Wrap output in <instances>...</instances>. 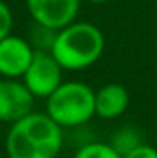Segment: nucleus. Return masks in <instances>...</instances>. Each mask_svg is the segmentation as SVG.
Here are the masks:
<instances>
[{"label":"nucleus","instance_id":"nucleus-2","mask_svg":"<svg viewBox=\"0 0 157 158\" xmlns=\"http://www.w3.org/2000/svg\"><path fill=\"white\" fill-rule=\"evenodd\" d=\"M105 39L98 26L91 22H72L56 31L50 53L63 70L78 72L92 66L104 53Z\"/></svg>","mask_w":157,"mask_h":158},{"label":"nucleus","instance_id":"nucleus-4","mask_svg":"<svg viewBox=\"0 0 157 158\" xmlns=\"http://www.w3.org/2000/svg\"><path fill=\"white\" fill-rule=\"evenodd\" d=\"M22 83L34 94V98L46 99L63 83V68L50 52L35 50L34 59L22 76Z\"/></svg>","mask_w":157,"mask_h":158},{"label":"nucleus","instance_id":"nucleus-1","mask_svg":"<svg viewBox=\"0 0 157 158\" xmlns=\"http://www.w3.org/2000/svg\"><path fill=\"white\" fill-rule=\"evenodd\" d=\"M63 149V129L46 112H30L11 123L6 136L7 158H57Z\"/></svg>","mask_w":157,"mask_h":158},{"label":"nucleus","instance_id":"nucleus-9","mask_svg":"<svg viewBox=\"0 0 157 158\" xmlns=\"http://www.w3.org/2000/svg\"><path fill=\"white\" fill-rule=\"evenodd\" d=\"M72 158H122V155L111 143L105 142H89L83 143Z\"/></svg>","mask_w":157,"mask_h":158},{"label":"nucleus","instance_id":"nucleus-10","mask_svg":"<svg viewBox=\"0 0 157 158\" xmlns=\"http://www.w3.org/2000/svg\"><path fill=\"white\" fill-rule=\"evenodd\" d=\"M109 143L117 149L120 155H124V153H128L129 149H133L135 145L142 143V140L139 138V134H135V132H133V129L124 127V129H120L117 134L113 136V140H111Z\"/></svg>","mask_w":157,"mask_h":158},{"label":"nucleus","instance_id":"nucleus-12","mask_svg":"<svg viewBox=\"0 0 157 158\" xmlns=\"http://www.w3.org/2000/svg\"><path fill=\"white\" fill-rule=\"evenodd\" d=\"M122 158H157V149L150 143H139L133 149H129L128 153H124Z\"/></svg>","mask_w":157,"mask_h":158},{"label":"nucleus","instance_id":"nucleus-3","mask_svg":"<svg viewBox=\"0 0 157 158\" xmlns=\"http://www.w3.org/2000/svg\"><path fill=\"white\" fill-rule=\"evenodd\" d=\"M61 129H76L94 118V90L83 81H63L48 98L46 110Z\"/></svg>","mask_w":157,"mask_h":158},{"label":"nucleus","instance_id":"nucleus-13","mask_svg":"<svg viewBox=\"0 0 157 158\" xmlns=\"http://www.w3.org/2000/svg\"><path fill=\"white\" fill-rule=\"evenodd\" d=\"M85 2H91V4H105L109 0H85Z\"/></svg>","mask_w":157,"mask_h":158},{"label":"nucleus","instance_id":"nucleus-6","mask_svg":"<svg viewBox=\"0 0 157 158\" xmlns=\"http://www.w3.org/2000/svg\"><path fill=\"white\" fill-rule=\"evenodd\" d=\"M34 94L19 79H0V123H15L34 112Z\"/></svg>","mask_w":157,"mask_h":158},{"label":"nucleus","instance_id":"nucleus-11","mask_svg":"<svg viewBox=\"0 0 157 158\" xmlns=\"http://www.w3.org/2000/svg\"><path fill=\"white\" fill-rule=\"evenodd\" d=\"M11 28H13V13L9 6L4 0H0V40L11 35Z\"/></svg>","mask_w":157,"mask_h":158},{"label":"nucleus","instance_id":"nucleus-8","mask_svg":"<svg viewBox=\"0 0 157 158\" xmlns=\"http://www.w3.org/2000/svg\"><path fill=\"white\" fill-rule=\"evenodd\" d=\"M129 107V92L120 83H107L94 90V116L100 119H117Z\"/></svg>","mask_w":157,"mask_h":158},{"label":"nucleus","instance_id":"nucleus-5","mask_svg":"<svg viewBox=\"0 0 157 158\" xmlns=\"http://www.w3.org/2000/svg\"><path fill=\"white\" fill-rule=\"evenodd\" d=\"M79 4L81 0H26L34 22L54 31L76 20Z\"/></svg>","mask_w":157,"mask_h":158},{"label":"nucleus","instance_id":"nucleus-7","mask_svg":"<svg viewBox=\"0 0 157 158\" xmlns=\"http://www.w3.org/2000/svg\"><path fill=\"white\" fill-rule=\"evenodd\" d=\"M34 46L28 39L7 35L0 40V76L7 79H20L34 59Z\"/></svg>","mask_w":157,"mask_h":158}]
</instances>
